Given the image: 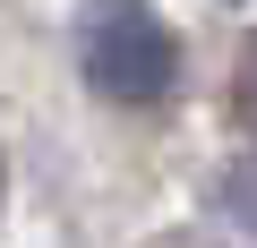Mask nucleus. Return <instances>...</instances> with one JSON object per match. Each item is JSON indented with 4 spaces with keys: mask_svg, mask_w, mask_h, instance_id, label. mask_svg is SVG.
<instances>
[{
    "mask_svg": "<svg viewBox=\"0 0 257 248\" xmlns=\"http://www.w3.org/2000/svg\"><path fill=\"white\" fill-rule=\"evenodd\" d=\"M77 77L103 94V103H128L146 111L180 86V35L163 26V9L146 0H77Z\"/></svg>",
    "mask_w": 257,
    "mask_h": 248,
    "instance_id": "obj_1",
    "label": "nucleus"
},
{
    "mask_svg": "<svg viewBox=\"0 0 257 248\" xmlns=\"http://www.w3.org/2000/svg\"><path fill=\"white\" fill-rule=\"evenodd\" d=\"M0 197H9V163H0Z\"/></svg>",
    "mask_w": 257,
    "mask_h": 248,
    "instance_id": "obj_2",
    "label": "nucleus"
}]
</instances>
